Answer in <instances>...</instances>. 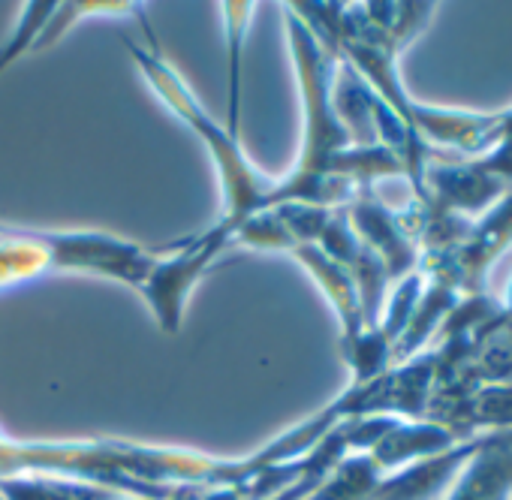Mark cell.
Here are the masks:
<instances>
[{
  "mask_svg": "<svg viewBox=\"0 0 512 500\" xmlns=\"http://www.w3.org/2000/svg\"><path fill=\"white\" fill-rule=\"evenodd\" d=\"M446 500H512V437L479 443Z\"/></svg>",
  "mask_w": 512,
  "mask_h": 500,
  "instance_id": "cell-1",
  "label": "cell"
}]
</instances>
